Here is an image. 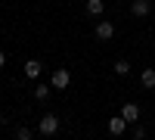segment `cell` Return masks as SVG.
<instances>
[{
	"mask_svg": "<svg viewBox=\"0 0 155 140\" xmlns=\"http://www.w3.org/2000/svg\"><path fill=\"white\" fill-rule=\"evenodd\" d=\"M37 131H41L44 137H53L59 131V115H53V112H47V115L37 121Z\"/></svg>",
	"mask_w": 155,
	"mask_h": 140,
	"instance_id": "cell-1",
	"label": "cell"
},
{
	"mask_svg": "<svg viewBox=\"0 0 155 140\" xmlns=\"http://www.w3.org/2000/svg\"><path fill=\"white\" fill-rule=\"evenodd\" d=\"M68 84H71V72L68 69H56L50 75V87H56V90H65Z\"/></svg>",
	"mask_w": 155,
	"mask_h": 140,
	"instance_id": "cell-2",
	"label": "cell"
},
{
	"mask_svg": "<svg viewBox=\"0 0 155 140\" xmlns=\"http://www.w3.org/2000/svg\"><path fill=\"white\" fill-rule=\"evenodd\" d=\"M130 12H134L137 19H146L149 12H152V0H134V3H130Z\"/></svg>",
	"mask_w": 155,
	"mask_h": 140,
	"instance_id": "cell-3",
	"label": "cell"
},
{
	"mask_svg": "<svg viewBox=\"0 0 155 140\" xmlns=\"http://www.w3.org/2000/svg\"><path fill=\"white\" fill-rule=\"evenodd\" d=\"M121 118L130 125V121H140V103H124L121 106Z\"/></svg>",
	"mask_w": 155,
	"mask_h": 140,
	"instance_id": "cell-4",
	"label": "cell"
},
{
	"mask_svg": "<svg viewBox=\"0 0 155 140\" xmlns=\"http://www.w3.org/2000/svg\"><path fill=\"white\" fill-rule=\"evenodd\" d=\"M25 78H31V81H37V78H41V72H44V66H41V62H37V59H28V62H25Z\"/></svg>",
	"mask_w": 155,
	"mask_h": 140,
	"instance_id": "cell-5",
	"label": "cell"
},
{
	"mask_svg": "<svg viewBox=\"0 0 155 140\" xmlns=\"http://www.w3.org/2000/svg\"><path fill=\"white\" fill-rule=\"evenodd\" d=\"M96 37L99 41H112L115 37V25L112 22H96Z\"/></svg>",
	"mask_w": 155,
	"mask_h": 140,
	"instance_id": "cell-6",
	"label": "cell"
},
{
	"mask_svg": "<svg viewBox=\"0 0 155 140\" xmlns=\"http://www.w3.org/2000/svg\"><path fill=\"white\" fill-rule=\"evenodd\" d=\"M124 131H127V121H124L121 115H112V118H109V134L118 137V134H124Z\"/></svg>",
	"mask_w": 155,
	"mask_h": 140,
	"instance_id": "cell-7",
	"label": "cell"
},
{
	"mask_svg": "<svg viewBox=\"0 0 155 140\" xmlns=\"http://www.w3.org/2000/svg\"><path fill=\"white\" fill-rule=\"evenodd\" d=\"M102 9H106L102 0H87V16H102Z\"/></svg>",
	"mask_w": 155,
	"mask_h": 140,
	"instance_id": "cell-8",
	"label": "cell"
},
{
	"mask_svg": "<svg viewBox=\"0 0 155 140\" xmlns=\"http://www.w3.org/2000/svg\"><path fill=\"white\" fill-rule=\"evenodd\" d=\"M37 103H44V100H50V84H37L34 87V94H31Z\"/></svg>",
	"mask_w": 155,
	"mask_h": 140,
	"instance_id": "cell-9",
	"label": "cell"
},
{
	"mask_svg": "<svg viewBox=\"0 0 155 140\" xmlns=\"http://www.w3.org/2000/svg\"><path fill=\"white\" fill-rule=\"evenodd\" d=\"M140 81H143V87H155V69H143V75H140Z\"/></svg>",
	"mask_w": 155,
	"mask_h": 140,
	"instance_id": "cell-10",
	"label": "cell"
},
{
	"mask_svg": "<svg viewBox=\"0 0 155 140\" xmlns=\"http://www.w3.org/2000/svg\"><path fill=\"white\" fill-rule=\"evenodd\" d=\"M112 72H115V75H121V78H124V75H130V62H127V59H118V62L112 66Z\"/></svg>",
	"mask_w": 155,
	"mask_h": 140,
	"instance_id": "cell-11",
	"label": "cell"
},
{
	"mask_svg": "<svg viewBox=\"0 0 155 140\" xmlns=\"http://www.w3.org/2000/svg\"><path fill=\"white\" fill-rule=\"evenodd\" d=\"M31 137H34L31 128H19V131H16V140H31Z\"/></svg>",
	"mask_w": 155,
	"mask_h": 140,
	"instance_id": "cell-12",
	"label": "cell"
},
{
	"mask_svg": "<svg viewBox=\"0 0 155 140\" xmlns=\"http://www.w3.org/2000/svg\"><path fill=\"white\" fill-rule=\"evenodd\" d=\"M134 140H146V128H137L134 131Z\"/></svg>",
	"mask_w": 155,
	"mask_h": 140,
	"instance_id": "cell-13",
	"label": "cell"
},
{
	"mask_svg": "<svg viewBox=\"0 0 155 140\" xmlns=\"http://www.w3.org/2000/svg\"><path fill=\"white\" fill-rule=\"evenodd\" d=\"M6 66V53H3V50H0V69H3Z\"/></svg>",
	"mask_w": 155,
	"mask_h": 140,
	"instance_id": "cell-14",
	"label": "cell"
}]
</instances>
